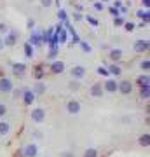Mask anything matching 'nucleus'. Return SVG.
<instances>
[{"label": "nucleus", "mask_w": 150, "mask_h": 157, "mask_svg": "<svg viewBox=\"0 0 150 157\" xmlns=\"http://www.w3.org/2000/svg\"><path fill=\"white\" fill-rule=\"evenodd\" d=\"M32 107V93L14 72L0 67V150L12 152Z\"/></svg>", "instance_id": "f03ea898"}, {"label": "nucleus", "mask_w": 150, "mask_h": 157, "mask_svg": "<svg viewBox=\"0 0 150 157\" xmlns=\"http://www.w3.org/2000/svg\"><path fill=\"white\" fill-rule=\"evenodd\" d=\"M105 94L30 107L12 157H106L134 136L133 110Z\"/></svg>", "instance_id": "f257e3e1"}]
</instances>
